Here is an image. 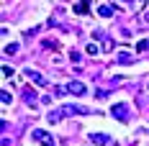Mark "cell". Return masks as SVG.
Segmentation results:
<instances>
[{
    "label": "cell",
    "instance_id": "cell-5",
    "mask_svg": "<svg viewBox=\"0 0 149 146\" xmlns=\"http://www.w3.org/2000/svg\"><path fill=\"white\" fill-rule=\"evenodd\" d=\"M26 77H29L31 82H36V85H46L44 74H41V72H36V69H31V67H29V69H26Z\"/></svg>",
    "mask_w": 149,
    "mask_h": 146
},
{
    "label": "cell",
    "instance_id": "cell-10",
    "mask_svg": "<svg viewBox=\"0 0 149 146\" xmlns=\"http://www.w3.org/2000/svg\"><path fill=\"white\" fill-rule=\"evenodd\" d=\"M118 62H121V64H131V62H134L131 51H118Z\"/></svg>",
    "mask_w": 149,
    "mask_h": 146
},
{
    "label": "cell",
    "instance_id": "cell-3",
    "mask_svg": "<svg viewBox=\"0 0 149 146\" xmlns=\"http://www.w3.org/2000/svg\"><path fill=\"white\" fill-rule=\"evenodd\" d=\"M111 116L116 118V120H126V118H129V105H126V102H116V105L111 108Z\"/></svg>",
    "mask_w": 149,
    "mask_h": 146
},
{
    "label": "cell",
    "instance_id": "cell-18",
    "mask_svg": "<svg viewBox=\"0 0 149 146\" xmlns=\"http://www.w3.org/2000/svg\"><path fill=\"white\" fill-rule=\"evenodd\" d=\"M3 77H13V69L10 67H3Z\"/></svg>",
    "mask_w": 149,
    "mask_h": 146
},
{
    "label": "cell",
    "instance_id": "cell-13",
    "mask_svg": "<svg viewBox=\"0 0 149 146\" xmlns=\"http://www.w3.org/2000/svg\"><path fill=\"white\" fill-rule=\"evenodd\" d=\"M15 51H18V44H5V49H3V54H15Z\"/></svg>",
    "mask_w": 149,
    "mask_h": 146
},
{
    "label": "cell",
    "instance_id": "cell-4",
    "mask_svg": "<svg viewBox=\"0 0 149 146\" xmlns=\"http://www.w3.org/2000/svg\"><path fill=\"white\" fill-rule=\"evenodd\" d=\"M64 87H67V92H70V95H85V92H88V87H85L82 82H77V80H72V82H67Z\"/></svg>",
    "mask_w": 149,
    "mask_h": 146
},
{
    "label": "cell",
    "instance_id": "cell-7",
    "mask_svg": "<svg viewBox=\"0 0 149 146\" xmlns=\"http://www.w3.org/2000/svg\"><path fill=\"white\" fill-rule=\"evenodd\" d=\"M23 100H26V105H36V90H31V87H26L23 90Z\"/></svg>",
    "mask_w": 149,
    "mask_h": 146
},
{
    "label": "cell",
    "instance_id": "cell-15",
    "mask_svg": "<svg viewBox=\"0 0 149 146\" xmlns=\"http://www.w3.org/2000/svg\"><path fill=\"white\" fill-rule=\"evenodd\" d=\"M88 54H90V57H95V54H100V49H98V46L90 41V44H88Z\"/></svg>",
    "mask_w": 149,
    "mask_h": 146
},
{
    "label": "cell",
    "instance_id": "cell-8",
    "mask_svg": "<svg viewBox=\"0 0 149 146\" xmlns=\"http://www.w3.org/2000/svg\"><path fill=\"white\" fill-rule=\"evenodd\" d=\"M90 10V0H80L77 5H74V13H80V15H85Z\"/></svg>",
    "mask_w": 149,
    "mask_h": 146
},
{
    "label": "cell",
    "instance_id": "cell-16",
    "mask_svg": "<svg viewBox=\"0 0 149 146\" xmlns=\"http://www.w3.org/2000/svg\"><path fill=\"white\" fill-rule=\"evenodd\" d=\"M149 49V41H139V44H136V51H147Z\"/></svg>",
    "mask_w": 149,
    "mask_h": 146
},
{
    "label": "cell",
    "instance_id": "cell-14",
    "mask_svg": "<svg viewBox=\"0 0 149 146\" xmlns=\"http://www.w3.org/2000/svg\"><path fill=\"white\" fill-rule=\"evenodd\" d=\"M123 5H134V8H141L144 5V0H121Z\"/></svg>",
    "mask_w": 149,
    "mask_h": 146
},
{
    "label": "cell",
    "instance_id": "cell-2",
    "mask_svg": "<svg viewBox=\"0 0 149 146\" xmlns=\"http://www.w3.org/2000/svg\"><path fill=\"white\" fill-rule=\"evenodd\" d=\"M59 113L62 116H88L90 110L85 108V105H62Z\"/></svg>",
    "mask_w": 149,
    "mask_h": 146
},
{
    "label": "cell",
    "instance_id": "cell-1",
    "mask_svg": "<svg viewBox=\"0 0 149 146\" xmlns=\"http://www.w3.org/2000/svg\"><path fill=\"white\" fill-rule=\"evenodd\" d=\"M31 136H33V141H36V144H41V146H57V141H54L46 131H41V128H36Z\"/></svg>",
    "mask_w": 149,
    "mask_h": 146
},
{
    "label": "cell",
    "instance_id": "cell-9",
    "mask_svg": "<svg viewBox=\"0 0 149 146\" xmlns=\"http://www.w3.org/2000/svg\"><path fill=\"white\" fill-rule=\"evenodd\" d=\"M98 13L103 15V18H111V15L116 13V8H111V5H100V8H98Z\"/></svg>",
    "mask_w": 149,
    "mask_h": 146
},
{
    "label": "cell",
    "instance_id": "cell-17",
    "mask_svg": "<svg viewBox=\"0 0 149 146\" xmlns=\"http://www.w3.org/2000/svg\"><path fill=\"white\" fill-rule=\"evenodd\" d=\"M54 92H57V98H64L67 95V87H54Z\"/></svg>",
    "mask_w": 149,
    "mask_h": 146
},
{
    "label": "cell",
    "instance_id": "cell-6",
    "mask_svg": "<svg viewBox=\"0 0 149 146\" xmlns=\"http://www.w3.org/2000/svg\"><path fill=\"white\" fill-rule=\"evenodd\" d=\"M90 141L98 146H108L111 144V136H105V133H90Z\"/></svg>",
    "mask_w": 149,
    "mask_h": 146
},
{
    "label": "cell",
    "instance_id": "cell-11",
    "mask_svg": "<svg viewBox=\"0 0 149 146\" xmlns=\"http://www.w3.org/2000/svg\"><path fill=\"white\" fill-rule=\"evenodd\" d=\"M46 120H49V123H59V120H62V113H59V110H49Z\"/></svg>",
    "mask_w": 149,
    "mask_h": 146
},
{
    "label": "cell",
    "instance_id": "cell-12",
    "mask_svg": "<svg viewBox=\"0 0 149 146\" xmlns=\"http://www.w3.org/2000/svg\"><path fill=\"white\" fill-rule=\"evenodd\" d=\"M10 100H13V95H10L8 90H3V92H0V102H3V105H8Z\"/></svg>",
    "mask_w": 149,
    "mask_h": 146
}]
</instances>
